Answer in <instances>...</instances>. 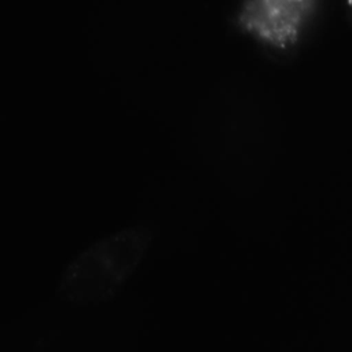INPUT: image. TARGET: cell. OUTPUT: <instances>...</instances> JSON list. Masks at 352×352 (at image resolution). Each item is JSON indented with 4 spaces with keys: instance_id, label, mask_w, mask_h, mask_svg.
I'll return each instance as SVG.
<instances>
[{
    "instance_id": "1",
    "label": "cell",
    "mask_w": 352,
    "mask_h": 352,
    "mask_svg": "<svg viewBox=\"0 0 352 352\" xmlns=\"http://www.w3.org/2000/svg\"><path fill=\"white\" fill-rule=\"evenodd\" d=\"M324 0H238L235 25L267 52L285 55L308 37Z\"/></svg>"
},
{
    "instance_id": "3",
    "label": "cell",
    "mask_w": 352,
    "mask_h": 352,
    "mask_svg": "<svg viewBox=\"0 0 352 352\" xmlns=\"http://www.w3.org/2000/svg\"><path fill=\"white\" fill-rule=\"evenodd\" d=\"M336 1L342 8V11L348 16V19L352 22V0H336Z\"/></svg>"
},
{
    "instance_id": "2",
    "label": "cell",
    "mask_w": 352,
    "mask_h": 352,
    "mask_svg": "<svg viewBox=\"0 0 352 352\" xmlns=\"http://www.w3.org/2000/svg\"><path fill=\"white\" fill-rule=\"evenodd\" d=\"M144 239L138 232H122L111 236L96 248L91 249L77 263V268L70 278L82 280L88 276V283L78 292L81 294L85 287L87 296H100L110 287L116 286L138 263L143 252Z\"/></svg>"
}]
</instances>
